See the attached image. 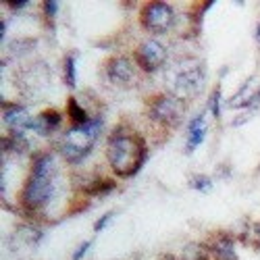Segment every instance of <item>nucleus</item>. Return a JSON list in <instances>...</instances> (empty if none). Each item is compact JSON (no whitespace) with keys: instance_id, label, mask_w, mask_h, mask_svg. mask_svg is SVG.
<instances>
[{"instance_id":"7","label":"nucleus","mask_w":260,"mask_h":260,"mask_svg":"<svg viewBox=\"0 0 260 260\" xmlns=\"http://www.w3.org/2000/svg\"><path fill=\"white\" fill-rule=\"evenodd\" d=\"M173 21H175V9L167 3H148L142 13H140V23L146 31L160 36L167 34L173 27Z\"/></svg>"},{"instance_id":"23","label":"nucleus","mask_w":260,"mask_h":260,"mask_svg":"<svg viewBox=\"0 0 260 260\" xmlns=\"http://www.w3.org/2000/svg\"><path fill=\"white\" fill-rule=\"evenodd\" d=\"M221 100H223V92H221V85H216L210 94L208 106H210V113L214 119H221Z\"/></svg>"},{"instance_id":"11","label":"nucleus","mask_w":260,"mask_h":260,"mask_svg":"<svg viewBox=\"0 0 260 260\" xmlns=\"http://www.w3.org/2000/svg\"><path fill=\"white\" fill-rule=\"evenodd\" d=\"M58 127H60V113L56 108H46L38 117H34L31 132L38 134L40 138H50Z\"/></svg>"},{"instance_id":"20","label":"nucleus","mask_w":260,"mask_h":260,"mask_svg":"<svg viewBox=\"0 0 260 260\" xmlns=\"http://www.w3.org/2000/svg\"><path fill=\"white\" fill-rule=\"evenodd\" d=\"M115 187H117V183H115L113 179L98 177L96 181H92L88 187H85V193H96V196H106V193H111Z\"/></svg>"},{"instance_id":"18","label":"nucleus","mask_w":260,"mask_h":260,"mask_svg":"<svg viewBox=\"0 0 260 260\" xmlns=\"http://www.w3.org/2000/svg\"><path fill=\"white\" fill-rule=\"evenodd\" d=\"M64 83L71 90L77 85V52H71L64 58Z\"/></svg>"},{"instance_id":"22","label":"nucleus","mask_w":260,"mask_h":260,"mask_svg":"<svg viewBox=\"0 0 260 260\" xmlns=\"http://www.w3.org/2000/svg\"><path fill=\"white\" fill-rule=\"evenodd\" d=\"M181 260H208V250L202 244H189L183 250V258Z\"/></svg>"},{"instance_id":"16","label":"nucleus","mask_w":260,"mask_h":260,"mask_svg":"<svg viewBox=\"0 0 260 260\" xmlns=\"http://www.w3.org/2000/svg\"><path fill=\"white\" fill-rule=\"evenodd\" d=\"M27 154L29 152V140L25 138V132H11L7 138H3V154Z\"/></svg>"},{"instance_id":"14","label":"nucleus","mask_w":260,"mask_h":260,"mask_svg":"<svg viewBox=\"0 0 260 260\" xmlns=\"http://www.w3.org/2000/svg\"><path fill=\"white\" fill-rule=\"evenodd\" d=\"M206 138V117L204 113L196 115V117H191L187 121V152H193Z\"/></svg>"},{"instance_id":"2","label":"nucleus","mask_w":260,"mask_h":260,"mask_svg":"<svg viewBox=\"0 0 260 260\" xmlns=\"http://www.w3.org/2000/svg\"><path fill=\"white\" fill-rule=\"evenodd\" d=\"M102 129H104L102 117H92L83 127H69L58 142V150L62 158L73 165L81 162L94 150Z\"/></svg>"},{"instance_id":"1","label":"nucleus","mask_w":260,"mask_h":260,"mask_svg":"<svg viewBox=\"0 0 260 260\" xmlns=\"http://www.w3.org/2000/svg\"><path fill=\"white\" fill-rule=\"evenodd\" d=\"M148 158V146L142 136L127 127H117L106 142V160L119 177H134Z\"/></svg>"},{"instance_id":"24","label":"nucleus","mask_w":260,"mask_h":260,"mask_svg":"<svg viewBox=\"0 0 260 260\" xmlns=\"http://www.w3.org/2000/svg\"><path fill=\"white\" fill-rule=\"evenodd\" d=\"M115 216H117V212H115V210H108V212H104V214L100 216V219L94 223V231H96V233H100L102 229H106L108 225H111V221L115 219Z\"/></svg>"},{"instance_id":"10","label":"nucleus","mask_w":260,"mask_h":260,"mask_svg":"<svg viewBox=\"0 0 260 260\" xmlns=\"http://www.w3.org/2000/svg\"><path fill=\"white\" fill-rule=\"evenodd\" d=\"M3 121L7 123V127L11 132H25V129H31L34 117L29 115V111L21 104H7L3 108Z\"/></svg>"},{"instance_id":"27","label":"nucleus","mask_w":260,"mask_h":260,"mask_svg":"<svg viewBox=\"0 0 260 260\" xmlns=\"http://www.w3.org/2000/svg\"><path fill=\"white\" fill-rule=\"evenodd\" d=\"M27 5H29L27 0H23V3H15V0H7V7H11L13 11H23Z\"/></svg>"},{"instance_id":"9","label":"nucleus","mask_w":260,"mask_h":260,"mask_svg":"<svg viewBox=\"0 0 260 260\" xmlns=\"http://www.w3.org/2000/svg\"><path fill=\"white\" fill-rule=\"evenodd\" d=\"M106 79L117 88H129L136 81V64L127 56H113L104 64Z\"/></svg>"},{"instance_id":"5","label":"nucleus","mask_w":260,"mask_h":260,"mask_svg":"<svg viewBox=\"0 0 260 260\" xmlns=\"http://www.w3.org/2000/svg\"><path fill=\"white\" fill-rule=\"evenodd\" d=\"M54 196V177L29 175L21 189V204L25 210H42Z\"/></svg>"},{"instance_id":"30","label":"nucleus","mask_w":260,"mask_h":260,"mask_svg":"<svg viewBox=\"0 0 260 260\" xmlns=\"http://www.w3.org/2000/svg\"><path fill=\"white\" fill-rule=\"evenodd\" d=\"M254 38H256L258 46H260V21H258V23H256V27H254Z\"/></svg>"},{"instance_id":"28","label":"nucleus","mask_w":260,"mask_h":260,"mask_svg":"<svg viewBox=\"0 0 260 260\" xmlns=\"http://www.w3.org/2000/svg\"><path fill=\"white\" fill-rule=\"evenodd\" d=\"M252 240H256V244L260 246V223H256V225H252Z\"/></svg>"},{"instance_id":"26","label":"nucleus","mask_w":260,"mask_h":260,"mask_svg":"<svg viewBox=\"0 0 260 260\" xmlns=\"http://www.w3.org/2000/svg\"><path fill=\"white\" fill-rule=\"evenodd\" d=\"M42 7H44V17H46V19H54L56 13H58V7H60V5L56 3V0H48V3H44Z\"/></svg>"},{"instance_id":"6","label":"nucleus","mask_w":260,"mask_h":260,"mask_svg":"<svg viewBox=\"0 0 260 260\" xmlns=\"http://www.w3.org/2000/svg\"><path fill=\"white\" fill-rule=\"evenodd\" d=\"M17 85L23 96L36 100L40 94H44L50 85V69L46 62H31L23 67L17 75Z\"/></svg>"},{"instance_id":"13","label":"nucleus","mask_w":260,"mask_h":260,"mask_svg":"<svg viewBox=\"0 0 260 260\" xmlns=\"http://www.w3.org/2000/svg\"><path fill=\"white\" fill-rule=\"evenodd\" d=\"M256 92H258V88H256L254 77H248V79L242 83V88L227 100V106L233 108V111H244V108H250L252 100L256 98Z\"/></svg>"},{"instance_id":"21","label":"nucleus","mask_w":260,"mask_h":260,"mask_svg":"<svg viewBox=\"0 0 260 260\" xmlns=\"http://www.w3.org/2000/svg\"><path fill=\"white\" fill-rule=\"evenodd\" d=\"M189 187L196 191H202V193H208V191H212L214 183L208 175H198L196 173V175H191V179H189Z\"/></svg>"},{"instance_id":"3","label":"nucleus","mask_w":260,"mask_h":260,"mask_svg":"<svg viewBox=\"0 0 260 260\" xmlns=\"http://www.w3.org/2000/svg\"><path fill=\"white\" fill-rule=\"evenodd\" d=\"M206 81V69L200 60H183L179 62L171 77V88L173 94H177L179 98H191L198 96L204 88Z\"/></svg>"},{"instance_id":"19","label":"nucleus","mask_w":260,"mask_h":260,"mask_svg":"<svg viewBox=\"0 0 260 260\" xmlns=\"http://www.w3.org/2000/svg\"><path fill=\"white\" fill-rule=\"evenodd\" d=\"M36 50V40H15L9 44V54L11 56H27Z\"/></svg>"},{"instance_id":"25","label":"nucleus","mask_w":260,"mask_h":260,"mask_svg":"<svg viewBox=\"0 0 260 260\" xmlns=\"http://www.w3.org/2000/svg\"><path fill=\"white\" fill-rule=\"evenodd\" d=\"M90 248H92V242H90V240H88V242H81V244L75 248V252L71 254V258H73V260H81L85 254L90 252Z\"/></svg>"},{"instance_id":"4","label":"nucleus","mask_w":260,"mask_h":260,"mask_svg":"<svg viewBox=\"0 0 260 260\" xmlns=\"http://www.w3.org/2000/svg\"><path fill=\"white\" fill-rule=\"evenodd\" d=\"M183 113H185V100L173 92L158 94L148 104V119L165 127H175L181 121Z\"/></svg>"},{"instance_id":"15","label":"nucleus","mask_w":260,"mask_h":260,"mask_svg":"<svg viewBox=\"0 0 260 260\" xmlns=\"http://www.w3.org/2000/svg\"><path fill=\"white\" fill-rule=\"evenodd\" d=\"M56 173V160L54 154L50 152H38L34 162H31V171L29 175H38V177H54Z\"/></svg>"},{"instance_id":"29","label":"nucleus","mask_w":260,"mask_h":260,"mask_svg":"<svg viewBox=\"0 0 260 260\" xmlns=\"http://www.w3.org/2000/svg\"><path fill=\"white\" fill-rule=\"evenodd\" d=\"M9 29V21H0V40L5 42V34Z\"/></svg>"},{"instance_id":"8","label":"nucleus","mask_w":260,"mask_h":260,"mask_svg":"<svg viewBox=\"0 0 260 260\" xmlns=\"http://www.w3.org/2000/svg\"><path fill=\"white\" fill-rule=\"evenodd\" d=\"M136 62L144 73H156L167 62V48L158 40H146L136 48Z\"/></svg>"},{"instance_id":"17","label":"nucleus","mask_w":260,"mask_h":260,"mask_svg":"<svg viewBox=\"0 0 260 260\" xmlns=\"http://www.w3.org/2000/svg\"><path fill=\"white\" fill-rule=\"evenodd\" d=\"M67 113H69V119H71L73 127H83L85 123L92 119L88 113H85V108H83L75 98H69V100H67Z\"/></svg>"},{"instance_id":"12","label":"nucleus","mask_w":260,"mask_h":260,"mask_svg":"<svg viewBox=\"0 0 260 260\" xmlns=\"http://www.w3.org/2000/svg\"><path fill=\"white\" fill-rule=\"evenodd\" d=\"M208 252L216 260H237L235 254V240L227 233H219L208 242Z\"/></svg>"}]
</instances>
